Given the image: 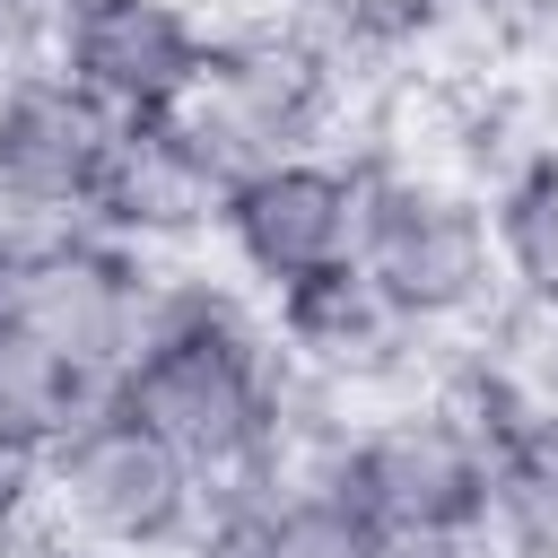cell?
I'll use <instances>...</instances> for the list:
<instances>
[{"mask_svg": "<svg viewBox=\"0 0 558 558\" xmlns=\"http://www.w3.org/2000/svg\"><path fill=\"white\" fill-rule=\"evenodd\" d=\"M35 523H44V445L0 436V558L26 549Z\"/></svg>", "mask_w": 558, "mask_h": 558, "instance_id": "15", "label": "cell"}, {"mask_svg": "<svg viewBox=\"0 0 558 558\" xmlns=\"http://www.w3.org/2000/svg\"><path fill=\"white\" fill-rule=\"evenodd\" d=\"M209 61L201 0H87L52 26V70L78 78L113 122H157Z\"/></svg>", "mask_w": 558, "mask_h": 558, "instance_id": "8", "label": "cell"}, {"mask_svg": "<svg viewBox=\"0 0 558 558\" xmlns=\"http://www.w3.org/2000/svg\"><path fill=\"white\" fill-rule=\"evenodd\" d=\"M253 9H279V0H253Z\"/></svg>", "mask_w": 558, "mask_h": 558, "instance_id": "20", "label": "cell"}, {"mask_svg": "<svg viewBox=\"0 0 558 558\" xmlns=\"http://www.w3.org/2000/svg\"><path fill=\"white\" fill-rule=\"evenodd\" d=\"M480 558H558V427H514L488 445V506L471 532Z\"/></svg>", "mask_w": 558, "mask_h": 558, "instance_id": "11", "label": "cell"}, {"mask_svg": "<svg viewBox=\"0 0 558 558\" xmlns=\"http://www.w3.org/2000/svg\"><path fill=\"white\" fill-rule=\"evenodd\" d=\"M201 523V471L140 427L113 392L70 410L44 436V523L70 541H122V549H183Z\"/></svg>", "mask_w": 558, "mask_h": 558, "instance_id": "3", "label": "cell"}, {"mask_svg": "<svg viewBox=\"0 0 558 558\" xmlns=\"http://www.w3.org/2000/svg\"><path fill=\"white\" fill-rule=\"evenodd\" d=\"M113 131L122 122L78 78H61L52 61L0 78V192L52 227H78L96 201V174L113 157Z\"/></svg>", "mask_w": 558, "mask_h": 558, "instance_id": "9", "label": "cell"}, {"mask_svg": "<svg viewBox=\"0 0 558 558\" xmlns=\"http://www.w3.org/2000/svg\"><path fill=\"white\" fill-rule=\"evenodd\" d=\"M105 384H87L78 366H61L52 349H35L26 331H9L0 323V436H26V445H44L70 410H87Z\"/></svg>", "mask_w": 558, "mask_h": 558, "instance_id": "14", "label": "cell"}, {"mask_svg": "<svg viewBox=\"0 0 558 558\" xmlns=\"http://www.w3.org/2000/svg\"><path fill=\"white\" fill-rule=\"evenodd\" d=\"M488 244L514 305H558V148H532L488 192Z\"/></svg>", "mask_w": 558, "mask_h": 558, "instance_id": "12", "label": "cell"}, {"mask_svg": "<svg viewBox=\"0 0 558 558\" xmlns=\"http://www.w3.org/2000/svg\"><path fill=\"white\" fill-rule=\"evenodd\" d=\"M375 558H480L471 541H384Z\"/></svg>", "mask_w": 558, "mask_h": 558, "instance_id": "18", "label": "cell"}, {"mask_svg": "<svg viewBox=\"0 0 558 558\" xmlns=\"http://www.w3.org/2000/svg\"><path fill=\"white\" fill-rule=\"evenodd\" d=\"M44 227H52V218H35V209H26V201H9V192H0V262H9V253H17V244H35V235H44Z\"/></svg>", "mask_w": 558, "mask_h": 558, "instance_id": "17", "label": "cell"}, {"mask_svg": "<svg viewBox=\"0 0 558 558\" xmlns=\"http://www.w3.org/2000/svg\"><path fill=\"white\" fill-rule=\"evenodd\" d=\"M357 201H366V174L340 148H296L270 166H244L218 201L209 253L270 305V296L357 262Z\"/></svg>", "mask_w": 558, "mask_h": 558, "instance_id": "6", "label": "cell"}, {"mask_svg": "<svg viewBox=\"0 0 558 558\" xmlns=\"http://www.w3.org/2000/svg\"><path fill=\"white\" fill-rule=\"evenodd\" d=\"M44 9H52V17H70V9H87V0H44Z\"/></svg>", "mask_w": 558, "mask_h": 558, "instance_id": "19", "label": "cell"}, {"mask_svg": "<svg viewBox=\"0 0 558 558\" xmlns=\"http://www.w3.org/2000/svg\"><path fill=\"white\" fill-rule=\"evenodd\" d=\"M17 558H183V549H122V541H70V532H35Z\"/></svg>", "mask_w": 558, "mask_h": 558, "instance_id": "16", "label": "cell"}, {"mask_svg": "<svg viewBox=\"0 0 558 558\" xmlns=\"http://www.w3.org/2000/svg\"><path fill=\"white\" fill-rule=\"evenodd\" d=\"M384 70H349L323 52L288 9H235L209 26V61L174 105V131L235 183L244 166L296 157V148H357L366 96Z\"/></svg>", "mask_w": 558, "mask_h": 558, "instance_id": "1", "label": "cell"}, {"mask_svg": "<svg viewBox=\"0 0 558 558\" xmlns=\"http://www.w3.org/2000/svg\"><path fill=\"white\" fill-rule=\"evenodd\" d=\"M262 314H270V340H279L288 375H314V384H340V392H366V401H418V392L445 384V349L453 340L410 331L375 296V279L357 262L270 296Z\"/></svg>", "mask_w": 558, "mask_h": 558, "instance_id": "7", "label": "cell"}, {"mask_svg": "<svg viewBox=\"0 0 558 558\" xmlns=\"http://www.w3.org/2000/svg\"><path fill=\"white\" fill-rule=\"evenodd\" d=\"M323 52H340L349 70H401L418 52V35L436 26L445 0H279Z\"/></svg>", "mask_w": 558, "mask_h": 558, "instance_id": "13", "label": "cell"}, {"mask_svg": "<svg viewBox=\"0 0 558 558\" xmlns=\"http://www.w3.org/2000/svg\"><path fill=\"white\" fill-rule=\"evenodd\" d=\"M331 488L384 532V541H471L488 506V436L445 401H384L340 445Z\"/></svg>", "mask_w": 558, "mask_h": 558, "instance_id": "4", "label": "cell"}, {"mask_svg": "<svg viewBox=\"0 0 558 558\" xmlns=\"http://www.w3.org/2000/svg\"><path fill=\"white\" fill-rule=\"evenodd\" d=\"M357 174H366L357 270L375 279V296L410 331H436V340H462L471 323H488L506 305V279H497L480 183L410 174V166H384V157H357Z\"/></svg>", "mask_w": 558, "mask_h": 558, "instance_id": "2", "label": "cell"}, {"mask_svg": "<svg viewBox=\"0 0 558 558\" xmlns=\"http://www.w3.org/2000/svg\"><path fill=\"white\" fill-rule=\"evenodd\" d=\"M218 201H227V174L174 131V113H157V122L113 131V157H105L78 227H96L131 253H201L218 235Z\"/></svg>", "mask_w": 558, "mask_h": 558, "instance_id": "10", "label": "cell"}, {"mask_svg": "<svg viewBox=\"0 0 558 558\" xmlns=\"http://www.w3.org/2000/svg\"><path fill=\"white\" fill-rule=\"evenodd\" d=\"M148 279L157 253H131L96 227H44L0 262V323L78 366L87 384H113V366L148 331Z\"/></svg>", "mask_w": 558, "mask_h": 558, "instance_id": "5", "label": "cell"}, {"mask_svg": "<svg viewBox=\"0 0 558 558\" xmlns=\"http://www.w3.org/2000/svg\"><path fill=\"white\" fill-rule=\"evenodd\" d=\"M9 558H17V549H9Z\"/></svg>", "mask_w": 558, "mask_h": 558, "instance_id": "21", "label": "cell"}]
</instances>
